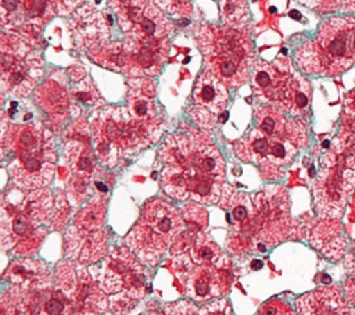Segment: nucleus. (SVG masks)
<instances>
[{
	"label": "nucleus",
	"instance_id": "1",
	"mask_svg": "<svg viewBox=\"0 0 355 315\" xmlns=\"http://www.w3.org/2000/svg\"><path fill=\"white\" fill-rule=\"evenodd\" d=\"M164 167L182 173L189 198L215 204L223 193L225 160L214 142L202 132L184 129L168 135L158 150Z\"/></svg>",
	"mask_w": 355,
	"mask_h": 315
},
{
	"label": "nucleus",
	"instance_id": "2",
	"mask_svg": "<svg viewBox=\"0 0 355 315\" xmlns=\"http://www.w3.org/2000/svg\"><path fill=\"white\" fill-rule=\"evenodd\" d=\"M3 157L10 155L7 165L12 182L26 190L47 186L55 172L57 151L53 135L37 121L8 125L3 115Z\"/></svg>",
	"mask_w": 355,
	"mask_h": 315
},
{
	"label": "nucleus",
	"instance_id": "3",
	"mask_svg": "<svg viewBox=\"0 0 355 315\" xmlns=\"http://www.w3.org/2000/svg\"><path fill=\"white\" fill-rule=\"evenodd\" d=\"M198 46L207 71L219 78L226 87H239L250 79L252 46L250 39L230 26L207 25L200 29Z\"/></svg>",
	"mask_w": 355,
	"mask_h": 315
},
{
	"label": "nucleus",
	"instance_id": "4",
	"mask_svg": "<svg viewBox=\"0 0 355 315\" xmlns=\"http://www.w3.org/2000/svg\"><path fill=\"white\" fill-rule=\"evenodd\" d=\"M183 230L184 219L180 211L162 198H154L146 203L125 241L140 261L154 266Z\"/></svg>",
	"mask_w": 355,
	"mask_h": 315
},
{
	"label": "nucleus",
	"instance_id": "5",
	"mask_svg": "<svg viewBox=\"0 0 355 315\" xmlns=\"http://www.w3.org/2000/svg\"><path fill=\"white\" fill-rule=\"evenodd\" d=\"M90 132L97 160L110 168L115 167L121 157L133 155L150 146L129 110L123 107L97 110L90 118Z\"/></svg>",
	"mask_w": 355,
	"mask_h": 315
},
{
	"label": "nucleus",
	"instance_id": "6",
	"mask_svg": "<svg viewBox=\"0 0 355 315\" xmlns=\"http://www.w3.org/2000/svg\"><path fill=\"white\" fill-rule=\"evenodd\" d=\"M0 51L3 93L28 96L43 75V60L24 39L7 32L1 33Z\"/></svg>",
	"mask_w": 355,
	"mask_h": 315
},
{
	"label": "nucleus",
	"instance_id": "7",
	"mask_svg": "<svg viewBox=\"0 0 355 315\" xmlns=\"http://www.w3.org/2000/svg\"><path fill=\"white\" fill-rule=\"evenodd\" d=\"M298 147L290 140L266 135L258 128L233 144V153L245 162L258 165L261 175L266 179L282 178L284 168L294 160Z\"/></svg>",
	"mask_w": 355,
	"mask_h": 315
},
{
	"label": "nucleus",
	"instance_id": "8",
	"mask_svg": "<svg viewBox=\"0 0 355 315\" xmlns=\"http://www.w3.org/2000/svg\"><path fill=\"white\" fill-rule=\"evenodd\" d=\"M90 272L105 294L125 293L136 300L146 294L147 275L132 250L112 248L103 265L90 268Z\"/></svg>",
	"mask_w": 355,
	"mask_h": 315
},
{
	"label": "nucleus",
	"instance_id": "9",
	"mask_svg": "<svg viewBox=\"0 0 355 315\" xmlns=\"http://www.w3.org/2000/svg\"><path fill=\"white\" fill-rule=\"evenodd\" d=\"M55 287L72 303L75 315H100L107 308V296L83 264L65 259L57 264Z\"/></svg>",
	"mask_w": 355,
	"mask_h": 315
},
{
	"label": "nucleus",
	"instance_id": "10",
	"mask_svg": "<svg viewBox=\"0 0 355 315\" xmlns=\"http://www.w3.org/2000/svg\"><path fill=\"white\" fill-rule=\"evenodd\" d=\"M259 251L273 247L290 235V201L280 186H269L252 197Z\"/></svg>",
	"mask_w": 355,
	"mask_h": 315
},
{
	"label": "nucleus",
	"instance_id": "11",
	"mask_svg": "<svg viewBox=\"0 0 355 315\" xmlns=\"http://www.w3.org/2000/svg\"><path fill=\"white\" fill-rule=\"evenodd\" d=\"M46 235V226L37 225L19 208L17 203L8 201L3 197L0 218V239L3 250H11L14 255L19 257L31 255L37 251Z\"/></svg>",
	"mask_w": 355,
	"mask_h": 315
},
{
	"label": "nucleus",
	"instance_id": "12",
	"mask_svg": "<svg viewBox=\"0 0 355 315\" xmlns=\"http://www.w3.org/2000/svg\"><path fill=\"white\" fill-rule=\"evenodd\" d=\"M220 207L226 210L230 222L227 248L237 255L258 248L257 219L252 198L244 193H236L229 186H223Z\"/></svg>",
	"mask_w": 355,
	"mask_h": 315
},
{
	"label": "nucleus",
	"instance_id": "13",
	"mask_svg": "<svg viewBox=\"0 0 355 315\" xmlns=\"http://www.w3.org/2000/svg\"><path fill=\"white\" fill-rule=\"evenodd\" d=\"M355 186V173L341 165L323 167L315 180L313 193L318 214L326 219L338 218Z\"/></svg>",
	"mask_w": 355,
	"mask_h": 315
},
{
	"label": "nucleus",
	"instance_id": "14",
	"mask_svg": "<svg viewBox=\"0 0 355 315\" xmlns=\"http://www.w3.org/2000/svg\"><path fill=\"white\" fill-rule=\"evenodd\" d=\"M128 110L146 140L150 144L155 143L162 135L165 119L157 103L155 85L150 79L135 78L129 80Z\"/></svg>",
	"mask_w": 355,
	"mask_h": 315
},
{
	"label": "nucleus",
	"instance_id": "15",
	"mask_svg": "<svg viewBox=\"0 0 355 315\" xmlns=\"http://www.w3.org/2000/svg\"><path fill=\"white\" fill-rule=\"evenodd\" d=\"M227 97L226 85L212 72H202L193 90L191 118L205 129L214 128L219 121V115L226 110Z\"/></svg>",
	"mask_w": 355,
	"mask_h": 315
},
{
	"label": "nucleus",
	"instance_id": "16",
	"mask_svg": "<svg viewBox=\"0 0 355 315\" xmlns=\"http://www.w3.org/2000/svg\"><path fill=\"white\" fill-rule=\"evenodd\" d=\"M184 269L183 284L186 287V294L190 298L205 301L229 291L232 276L226 268L214 265L191 266L189 262Z\"/></svg>",
	"mask_w": 355,
	"mask_h": 315
},
{
	"label": "nucleus",
	"instance_id": "17",
	"mask_svg": "<svg viewBox=\"0 0 355 315\" xmlns=\"http://www.w3.org/2000/svg\"><path fill=\"white\" fill-rule=\"evenodd\" d=\"M108 254V235L104 229L86 230L71 225L65 232V257L79 264H94Z\"/></svg>",
	"mask_w": 355,
	"mask_h": 315
},
{
	"label": "nucleus",
	"instance_id": "18",
	"mask_svg": "<svg viewBox=\"0 0 355 315\" xmlns=\"http://www.w3.org/2000/svg\"><path fill=\"white\" fill-rule=\"evenodd\" d=\"M123 50L125 71L133 75H154L162 67L168 44L165 42H137L126 37Z\"/></svg>",
	"mask_w": 355,
	"mask_h": 315
},
{
	"label": "nucleus",
	"instance_id": "19",
	"mask_svg": "<svg viewBox=\"0 0 355 315\" xmlns=\"http://www.w3.org/2000/svg\"><path fill=\"white\" fill-rule=\"evenodd\" d=\"M71 28L75 44L80 49H92L104 43L110 35V21L93 6L79 8L71 19Z\"/></svg>",
	"mask_w": 355,
	"mask_h": 315
},
{
	"label": "nucleus",
	"instance_id": "20",
	"mask_svg": "<svg viewBox=\"0 0 355 315\" xmlns=\"http://www.w3.org/2000/svg\"><path fill=\"white\" fill-rule=\"evenodd\" d=\"M255 128L266 135L284 137L298 148L306 146L308 142L305 128L300 122L287 118L282 110L272 105L258 107L255 110Z\"/></svg>",
	"mask_w": 355,
	"mask_h": 315
},
{
	"label": "nucleus",
	"instance_id": "21",
	"mask_svg": "<svg viewBox=\"0 0 355 315\" xmlns=\"http://www.w3.org/2000/svg\"><path fill=\"white\" fill-rule=\"evenodd\" d=\"M3 279L11 286H18L26 290H49L53 289V275L47 264L40 259L22 258L12 261Z\"/></svg>",
	"mask_w": 355,
	"mask_h": 315
},
{
	"label": "nucleus",
	"instance_id": "22",
	"mask_svg": "<svg viewBox=\"0 0 355 315\" xmlns=\"http://www.w3.org/2000/svg\"><path fill=\"white\" fill-rule=\"evenodd\" d=\"M251 71L257 99L277 108L290 75L283 74L275 65L262 60L254 62Z\"/></svg>",
	"mask_w": 355,
	"mask_h": 315
},
{
	"label": "nucleus",
	"instance_id": "23",
	"mask_svg": "<svg viewBox=\"0 0 355 315\" xmlns=\"http://www.w3.org/2000/svg\"><path fill=\"white\" fill-rule=\"evenodd\" d=\"M36 104L49 114L55 125H61L68 114L71 105V96L67 79L61 80L60 76L53 75L42 83L35 92Z\"/></svg>",
	"mask_w": 355,
	"mask_h": 315
},
{
	"label": "nucleus",
	"instance_id": "24",
	"mask_svg": "<svg viewBox=\"0 0 355 315\" xmlns=\"http://www.w3.org/2000/svg\"><path fill=\"white\" fill-rule=\"evenodd\" d=\"M300 315H355L336 287L313 290L297 300Z\"/></svg>",
	"mask_w": 355,
	"mask_h": 315
},
{
	"label": "nucleus",
	"instance_id": "25",
	"mask_svg": "<svg viewBox=\"0 0 355 315\" xmlns=\"http://www.w3.org/2000/svg\"><path fill=\"white\" fill-rule=\"evenodd\" d=\"M172 32V24L153 3L147 6L140 18L128 32V37L137 42H165Z\"/></svg>",
	"mask_w": 355,
	"mask_h": 315
},
{
	"label": "nucleus",
	"instance_id": "26",
	"mask_svg": "<svg viewBox=\"0 0 355 315\" xmlns=\"http://www.w3.org/2000/svg\"><path fill=\"white\" fill-rule=\"evenodd\" d=\"M64 157L71 169V178H85L96 182L100 167L86 142L76 139L68 140L64 147Z\"/></svg>",
	"mask_w": 355,
	"mask_h": 315
},
{
	"label": "nucleus",
	"instance_id": "27",
	"mask_svg": "<svg viewBox=\"0 0 355 315\" xmlns=\"http://www.w3.org/2000/svg\"><path fill=\"white\" fill-rule=\"evenodd\" d=\"M309 240L313 247L331 259H338L344 254L345 239L340 223L333 219L319 222L313 228Z\"/></svg>",
	"mask_w": 355,
	"mask_h": 315
},
{
	"label": "nucleus",
	"instance_id": "28",
	"mask_svg": "<svg viewBox=\"0 0 355 315\" xmlns=\"http://www.w3.org/2000/svg\"><path fill=\"white\" fill-rule=\"evenodd\" d=\"M311 86L306 79L290 75L277 108L294 117L304 115L311 104Z\"/></svg>",
	"mask_w": 355,
	"mask_h": 315
},
{
	"label": "nucleus",
	"instance_id": "29",
	"mask_svg": "<svg viewBox=\"0 0 355 315\" xmlns=\"http://www.w3.org/2000/svg\"><path fill=\"white\" fill-rule=\"evenodd\" d=\"M189 254L191 261H194L197 265H214L218 268H226L229 265V259L225 253L204 232H197L193 235Z\"/></svg>",
	"mask_w": 355,
	"mask_h": 315
},
{
	"label": "nucleus",
	"instance_id": "30",
	"mask_svg": "<svg viewBox=\"0 0 355 315\" xmlns=\"http://www.w3.org/2000/svg\"><path fill=\"white\" fill-rule=\"evenodd\" d=\"M108 197L105 193H98L90 198V201L82 207L73 216L72 225L79 229L98 230L103 229L107 214Z\"/></svg>",
	"mask_w": 355,
	"mask_h": 315
},
{
	"label": "nucleus",
	"instance_id": "31",
	"mask_svg": "<svg viewBox=\"0 0 355 315\" xmlns=\"http://www.w3.org/2000/svg\"><path fill=\"white\" fill-rule=\"evenodd\" d=\"M67 76L69 80L68 90H69V96H71L73 108L79 110V105L94 107L98 103H101L100 93L97 92L92 79L85 74V71H82V74L79 76V75H73L72 69H69L67 72Z\"/></svg>",
	"mask_w": 355,
	"mask_h": 315
},
{
	"label": "nucleus",
	"instance_id": "32",
	"mask_svg": "<svg viewBox=\"0 0 355 315\" xmlns=\"http://www.w3.org/2000/svg\"><path fill=\"white\" fill-rule=\"evenodd\" d=\"M90 57L101 64L103 67L123 69L125 68V50L123 44L119 43H100L92 49H89Z\"/></svg>",
	"mask_w": 355,
	"mask_h": 315
},
{
	"label": "nucleus",
	"instance_id": "33",
	"mask_svg": "<svg viewBox=\"0 0 355 315\" xmlns=\"http://www.w3.org/2000/svg\"><path fill=\"white\" fill-rule=\"evenodd\" d=\"M39 315H75L71 300L57 287L49 289L44 294Z\"/></svg>",
	"mask_w": 355,
	"mask_h": 315
},
{
	"label": "nucleus",
	"instance_id": "34",
	"mask_svg": "<svg viewBox=\"0 0 355 315\" xmlns=\"http://www.w3.org/2000/svg\"><path fill=\"white\" fill-rule=\"evenodd\" d=\"M25 15L32 22H47L53 15H55V8L51 0H22Z\"/></svg>",
	"mask_w": 355,
	"mask_h": 315
},
{
	"label": "nucleus",
	"instance_id": "35",
	"mask_svg": "<svg viewBox=\"0 0 355 315\" xmlns=\"http://www.w3.org/2000/svg\"><path fill=\"white\" fill-rule=\"evenodd\" d=\"M182 215L187 222L189 235H196L197 232L205 229L208 225V214L200 204H186L182 208Z\"/></svg>",
	"mask_w": 355,
	"mask_h": 315
},
{
	"label": "nucleus",
	"instance_id": "36",
	"mask_svg": "<svg viewBox=\"0 0 355 315\" xmlns=\"http://www.w3.org/2000/svg\"><path fill=\"white\" fill-rule=\"evenodd\" d=\"M222 17L229 25H240L247 18L245 0H222Z\"/></svg>",
	"mask_w": 355,
	"mask_h": 315
},
{
	"label": "nucleus",
	"instance_id": "37",
	"mask_svg": "<svg viewBox=\"0 0 355 315\" xmlns=\"http://www.w3.org/2000/svg\"><path fill=\"white\" fill-rule=\"evenodd\" d=\"M193 0H155L157 6L171 15H189Z\"/></svg>",
	"mask_w": 355,
	"mask_h": 315
},
{
	"label": "nucleus",
	"instance_id": "38",
	"mask_svg": "<svg viewBox=\"0 0 355 315\" xmlns=\"http://www.w3.org/2000/svg\"><path fill=\"white\" fill-rule=\"evenodd\" d=\"M24 1L22 0H1V21L7 25V21H17L18 17H24Z\"/></svg>",
	"mask_w": 355,
	"mask_h": 315
},
{
	"label": "nucleus",
	"instance_id": "39",
	"mask_svg": "<svg viewBox=\"0 0 355 315\" xmlns=\"http://www.w3.org/2000/svg\"><path fill=\"white\" fill-rule=\"evenodd\" d=\"M258 315H295V312L286 301L272 298L261 305Z\"/></svg>",
	"mask_w": 355,
	"mask_h": 315
},
{
	"label": "nucleus",
	"instance_id": "40",
	"mask_svg": "<svg viewBox=\"0 0 355 315\" xmlns=\"http://www.w3.org/2000/svg\"><path fill=\"white\" fill-rule=\"evenodd\" d=\"M135 301L136 298L125 294V293H116V294H111L110 297V308L112 309L114 314L116 315H122L126 314L130 308L135 307Z\"/></svg>",
	"mask_w": 355,
	"mask_h": 315
},
{
	"label": "nucleus",
	"instance_id": "41",
	"mask_svg": "<svg viewBox=\"0 0 355 315\" xmlns=\"http://www.w3.org/2000/svg\"><path fill=\"white\" fill-rule=\"evenodd\" d=\"M197 309L193 307V304L187 301H178L172 304H166L164 307V312L159 315H197Z\"/></svg>",
	"mask_w": 355,
	"mask_h": 315
},
{
	"label": "nucleus",
	"instance_id": "42",
	"mask_svg": "<svg viewBox=\"0 0 355 315\" xmlns=\"http://www.w3.org/2000/svg\"><path fill=\"white\" fill-rule=\"evenodd\" d=\"M230 307L225 300H215L198 309L197 315H229Z\"/></svg>",
	"mask_w": 355,
	"mask_h": 315
},
{
	"label": "nucleus",
	"instance_id": "43",
	"mask_svg": "<svg viewBox=\"0 0 355 315\" xmlns=\"http://www.w3.org/2000/svg\"><path fill=\"white\" fill-rule=\"evenodd\" d=\"M58 15H68L86 0H51Z\"/></svg>",
	"mask_w": 355,
	"mask_h": 315
},
{
	"label": "nucleus",
	"instance_id": "44",
	"mask_svg": "<svg viewBox=\"0 0 355 315\" xmlns=\"http://www.w3.org/2000/svg\"><path fill=\"white\" fill-rule=\"evenodd\" d=\"M108 1H110V4H111V3H114V1H116V0H108Z\"/></svg>",
	"mask_w": 355,
	"mask_h": 315
}]
</instances>
